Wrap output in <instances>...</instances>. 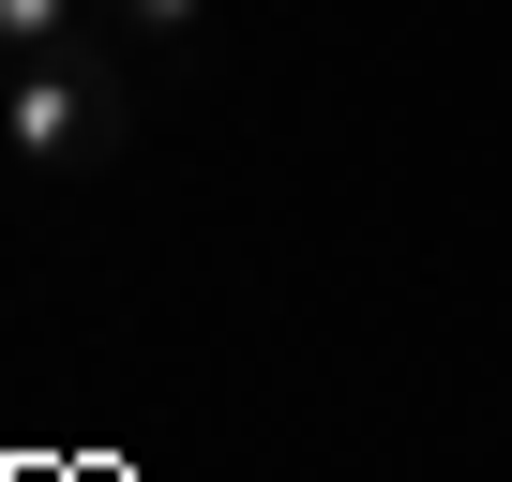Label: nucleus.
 I'll list each match as a JSON object with an SVG mask.
<instances>
[{
  "label": "nucleus",
  "instance_id": "nucleus-2",
  "mask_svg": "<svg viewBox=\"0 0 512 482\" xmlns=\"http://www.w3.org/2000/svg\"><path fill=\"white\" fill-rule=\"evenodd\" d=\"M91 16H76V0H0V61H46V46H76Z\"/></svg>",
  "mask_w": 512,
  "mask_h": 482
},
{
  "label": "nucleus",
  "instance_id": "nucleus-3",
  "mask_svg": "<svg viewBox=\"0 0 512 482\" xmlns=\"http://www.w3.org/2000/svg\"><path fill=\"white\" fill-rule=\"evenodd\" d=\"M121 31H151V46H196V31H211V0H121Z\"/></svg>",
  "mask_w": 512,
  "mask_h": 482
},
{
  "label": "nucleus",
  "instance_id": "nucleus-1",
  "mask_svg": "<svg viewBox=\"0 0 512 482\" xmlns=\"http://www.w3.org/2000/svg\"><path fill=\"white\" fill-rule=\"evenodd\" d=\"M121 151H136V76H121L106 31H76V46H46V61L0 76V166H31V181H106Z\"/></svg>",
  "mask_w": 512,
  "mask_h": 482
}]
</instances>
